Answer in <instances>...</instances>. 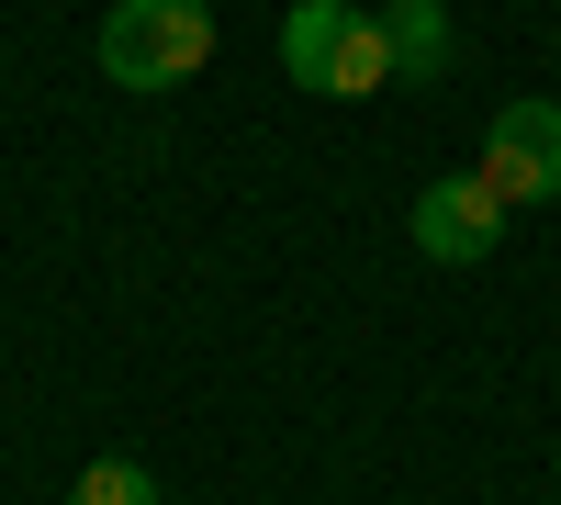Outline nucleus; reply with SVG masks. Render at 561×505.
Listing matches in <instances>:
<instances>
[{"label":"nucleus","instance_id":"f03ea898","mask_svg":"<svg viewBox=\"0 0 561 505\" xmlns=\"http://www.w3.org/2000/svg\"><path fill=\"white\" fill-rule=\"evenodd\" d=\"M214 57V12L203 0H113L102 23V79L113 90H180Z\"/></svg>","mask_w":561,"mask_h":505},{"label":"nucleus","instance_id":"20e7f679","mask_svg":"<svg viewBox=\"0 0 561 505\" xmlns=\"http://www.w3.org/2000/svg\"><path fill=\"white\" fill-rule=\"evenodd\" d=\"M483 180L505 203H561V102H505L483 135Z\"/></svg>","mask_w":561,"mask_h":505},{"label":"nucleus","instance_id":"423d86ee","mask_svg":"<svg viewBox=\"0 0 561 505\" xmlns=\"http://www.w3.org/2000/svg\"><path fill=\"white\" fill-rule=\"evenodd\" d=\"M68 505H158V472H147V461H90V472L68 483Z\"/></svg>","mask_w":561,"mask_h":505},{"label":"nucleus","instance_id":"f257e3e1","mask_svg":"<svg viewBox=\"0 0 561 505\" xmlns=\"http://www.w3.org/2000/svg\"><path fill=\"white\" fill-rule=\"evenodd\" d=\"M280 68L304 90H325V102H359V90L393 79V34H382V12H359V0H304V12L280 23Z\"/></svg>","mask_w":561,"mask_h":505},{"label":"nucleus","instance_id":"39448f33","mask_svg":"<svg viewBox=\"0 0 561 505\" xmlns=\"http://www.w3.org/2000/svg\"><path fill=\"white\" fill-rule=\"evenodd\" d=\"M382 34H393V79H404V90L449 79V57H460V45H449V12H438V0H393V12H382Z\"/></svg>","mask_w":561,"mask_h":505},{"label":"nucleus","instance_id":"7ed1b4c3","mask_svg":"<svg viewBox=\"0 0 561 505\" xmlns=\"http://www.w3.org/2000/svg\"><path fill=\"white\" fill-rule=\"evenodd\" d=\"M505 214H517V203H505L483 169H438L427 192H415V214H404V225H415V259H438V269H472V259H494Z\"/></svg>","mask_w":561,"mask_h":505}]
</instances>
